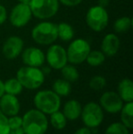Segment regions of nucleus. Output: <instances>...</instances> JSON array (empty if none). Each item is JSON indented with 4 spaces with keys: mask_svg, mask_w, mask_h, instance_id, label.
I'll use <instances>...</instances> for the list:
<instances>
[{
    "mask_svg": "<svg viewBox=\"0 0 133 134\" xmlns=\"http://www.w3.org/2000/svg\"><path fill=\"white\" fill-rule=\"evenodd\" d=\"M18 1V3H24V4H28L30 0H16Z\"/></svg>",
    "mask_w": 133,
    "mask_h": 134,
    "instance_id": "37",
    "label": "nucleus"
},
{
    "mask_svg": "<svg viewBox=\"0 0 133 134\" xmlns=\"http://www.w3.org/2000/svg\"><path fill=\"white\" fill-rule=\"evenodd\" d=\"M5 94V90H4V82L0 80V98Z\"/></svg>",
    "mask_w": 133,
    "mask_h": 134,
    "instance_id": "35",
    "label": "nucleus"
},
{
    "mask_svg": "<svg viewBox=\"0 0 133 134\" xmlns=\"http://www.w3.org/2000/svg\"><path fill=\"white\" fill-rule=\"evenodd\" d=\"M82 1L83 0H59V3L66 7H76V5H79Z\"/></svg>",
    "mask_w": 133,
    "mask_h": 134,
    "instance_id": "31",
    "label": "nucleus"
},
{
    "mask_svg": "<svg viewBox=\"0 0 133 134\" xmlns=\"http://www.w3.org/2000/svg\"><path fill=\"white\" fill-rule=\"evenodd\" d=\"M105 58L106 56L101 50H92V51L90 50L86 58V61L91 67H98L104 63Z\"/></svg>",
    "mask_w": 133,
    "mask_h": 134,
    "instance_id": "23",
    "label": "nucleus"
},
{
    "mask_svg": "<svg viewBox=\"0 0 133 134\" xmlns=\"http://www.w3.org/2000/svg\"><path fill=\"white\" fill-rule=\"evenodd\" d=\"M118 91L122 100L126 102L133 101V82L130 79H124L119 83Z\"/></svg>",
    "mask_w": 133,
    "mask_h": 134,
    "instance_id": "17",
    "label": "nucleus"
},
{
    "mask_svg": "<svg viewBox=\"0 0 133 134\" xmlns=\"http://www.w3.org/2000/svg\"><path fill=\"white\" fill-rule=\"evenodd\" d=\"M81 110L82 107L80 103L76 99H71L65 104L63 109V114L65 115L67 120H74L81 115Z\"/></svg>",
    "mask_w": 133,
    "mask_h": 134,
    "instance_id": "16",
    "label": "nucleus"
},
{
    "mask_svg": "<svg viewBox=\"0 0 133 134\" xmlns=\"http://www.w3.org/2000/svg\"><path fill=\"white\" fill-rule=\"evenodd\" d=\"M22 54V61L26 66L29 67L39 68L43 66L46 61V56L44 52L38 48L30 47L26 48L21 52Z\"/></svg>",
    "mask_w": 133,
    "mask_h": 134,
    "instance_id": "13",
    "label": "nucleus"
},
{
    "mask_svg": "<svg viewBox=\"0 0 133 134\" xmlns=\"http://www.w3.org/2000/svg\"><path fill=\"white\" fill-rule=\"evenodd\" d=\"M33 40L39 45H51L57 39V24L43 21L35 26L31 32Z\"/></svg>",
    "mask_w": 133,
    "mask_h": 134,
    "instance_id": "3",
    "label": "nucleus"
},
{
    "mask_svg": "<svg viewBox=\"0 0 133 134\" xmlns=\"http://www.w3.org/2000/svg\"><path fill=\"white\" fill-rule=\"evenodd\" d=\"M0 109L5 116L18 115L20 110V103L18 98L11 94H4L0 98Z\"/></svg>",
    "mask_w": 133,
    "mask_h": 134,
    "instance_id": "14",
    "label": "nucleus"
},
{
    "mask_svg": "<svg viewBox=\"0 0 133 134\" xmlns=\"http://www.w3.org/2000/svg\"><path fill=\"white\" fill-rule=\"evenodd\" d=\"M23 90V86L18 81V79H9L4 83V90L5 93L11 94V95L16 96L20 94Z\"/></svg>",
    "mask_w": 133,
    "mask_h": 134,
    "instance_id": "20",
    "label": "nucleus"
},
{
    "mask_svg": "<svg viewBox=\"0 0 133 134\" xmlns=\"http://www.w3.org/2000/svg\"><path fill=\"white\" fill-rule=\"evenodd\" d=\"M8 134H25L23 129L22 128H18V129H15V130H10Z\"/></svg>",
    "mask_w": 133,
    "mask_h": 134,
    "instance_id": "33",
    "label": "nucleus"
},
{
    "mask_svg": "<svg viewBox=\"0 0 133 134\" xmlns=\"http://www.w3.org/2000/svg\"><path fill=\"white\" fill-rule=\"evenodd\" d=\"M7 18V8L2 4H0V26L3 25Z\"/></svg>",
    "mask_w": 133,
    "mask_h": 134,
    "instance_id": "30",
    "label": "nucleus"
},
{
    "mask_svg": "<svg viewBox=\"0 0 133 134\" xmlns=\"http://www.w3.org/2000/svg\"><path fill=\"white\" fill-rule=\"evenodd\" d=\"M32 18L28 4L18 3L12 8L9 15V20L15 27H23L27 25Z\"/></svg>",
    "mask_w": 133,
    "mask_h": 134,
    "instance_id": "9",
    "label": "nucleus"
},
{
    "mask_svg": "<svg viewBox=\"0 0 133 134\" xmlns=\"http://www.w3.org/2000/svg\"><path fill=\"white\" fill-rule=\"evenodd\" d=\"M74 134H92L90 128L88 127H83V128H79L78 130H77L76 132Z\"/></svg>",
    "mask_w": 133,
    "mask_h": 134,
    "instance_id": "32",
    "label": "nucleus"
},
{
    "mask_svg": "<svg viewBox=\"0 0 133 134\" xmlns=\"http://www.w3.org/2000/svg\"><path fill=\"white\" fill-rule=\"evenodd\" d=\"M32 16L38 19H48L55 16L59 8V0H30L28 3Z\"/></svg>",
    "mask_w": 133,
    "mask_h": 134,
    "instance_id": "5",
    "label": "nucleus"
},
{
    "mask_svg": "<svg viewBox=\"0 0 133 134\" xmlns=\"http://www.w3.org/2000/svg\"><path fill=\"white\" fill-rule=\"evenodd\" d=\"M105 134H130L128 131V128H126L122 123H112L106 130Z\"/></svg>",
    "mask_w": 133,
    "mask_h": 134,
    "instance_id": "26",
    "label": "nucleus"
},
{
    "mask_svg": "<svg viewBox=\"0 0 133 134\" xmlns=\"http://www.w3.org/2000/svg\"><path fill=\"white\" fill-rule=\"evenodd\" d=\"M16 79L21 83L23 88L36 90L44 83L45 75L38 68L26 66L18 69L16 73Z\"/></svg>",
    "mask_w": 133,
    "mask_h": 134,
    "instance_id": "4",
    "label": "nucleus"
},
{
    "mask_svg": "<svg viewBox=\"0 0 133 134\" xmlns=\"http://www.w3.org/2000/svg\"><path fill=\"white\" fill-rule=\"evenodd\" d=\"M24 41L20 37L11 36L5 41L2 48V52L7 59H15L23 51Z\"/></svg>",
    "mask_w": 133,
    "mask_h": 134,
    "instance_id": "11",
    "label": "nucleus"
},
{
    "mask_svg": "<svg viewBox=\"0 0 133 134\" xmlns=\"http://www.w3.org/2000/svg\"><path fill=\"white\" fill-rule=\"evenodd\" d=\"M50 69H51L50 67H46V68H43L41 70H42V72L44 75H48L50 73Z\"/></svg>",
    "mask_w": 133,
    "mask_h": 134,
    "instance_id": "36",
    "label": "nucleus"
},
{
    "mask_svg": "<svg viewBox=\"0 0 133 134\" xmlns=\"http://www.w3.org/2000/svg\"><path fill=\"white\" fill-rule=\"evenodd\" d=\"M8 125H9V129L10 130H15V129H18V128L22 127V118L16 116H11L8 119Z\"/></svg>",
    "mask_w": 133,
    "mask_h": 134,
    "instance_id": "29",
    "label": "nucleus"
},
{
    "mask_svg": "<svg viewBox=\"0 0 133 134\" xmlns=\"http://www.w3.org/2000/svg\"><path fill=\"white\" fill-rule=\"evenodd\" d=\"M99 5H100V7H105L106 8V7L108 5V0H99Z\"/></svg>",
    "mask_w": 133,
    "mask_h": 134,
    "instance_id": "34",
    "label": "nucleus"
},
{
    "mask_svg": "<svg viewBox=\"0 0 133 134\" xmlns=\"http://www.w3.org/2000/svg\"><path fill=\"white\" fill-rule=\"evenodd\" d=\"M21 128L25 134H45L48 128V119L38 109H30L22 118Z\"/></svg>",
    "mask_w": 133,
    "mask_h": 134,
    "instance_id": "1",
    "label": "nucleus"
},
{
    "mask_svg": "<svg viewBox=\"0 0 133 134\" xmlns=\"http://www.w3.org/2000/svg\"><path fill=\"white\" fill-rule=\"evenodd\" d=\"M106 79L102 76H94L89 81V87L94 90H100L106 86Z\"/></svg>",
    "mask_w": 133,
    "mask_h": 134,
    "instance_id": "27",
    "label": "nucleus"
},
{
    "mask_svg": "<svg viewBox=\"0 0 133 134\" xmlns=\"http://www.w3.org/2000/svg\"><path fill=\"white\" fill-rule=\"evenodd\" d=\"M100 107L109 113H118L123 107V100L118 93L107 91L100 97Z\"/></svg>",
    "mask_w": 133,
    "mask_h": 134,
    "instance_id": "12",
    "label": "nucleus"
},
{
    "mask_svg": "<svg viewBox=\"0 0 133 134\" xmlns=\"http://www.w3.org/2000/svg\"><path fill=\"white\" fill-rule=\"evenodd\" d=\"M132 27V19L129 16H122L119 18L114 22L113 28L116 33L122 34L126 33Z\"/></svg>",
    "mask_w": 133,
    "mask_h": 134,
    "instance_id": "22",
    "label": "nucleus"
},
{
    "mask_svg": "<svg viewBox=\"0 0 133 134\" xmlns=\"http://www.w3.org/2000/svg\"><path fill=\"white\" fill-rule=\"evenodd\" d=\"M61 73L64 78V80H67L68 82H75L78 80L79 78V74L78 71L74 66L72 65H66L61 69Z\"/></svg>",
    "mask_w": 133,
    "mask_h": 134,
    "instance_id": "25",
    "label": "nucleus"
},
{
    "mask_svg": "<svg viewBox=\"0 0 133 134\" xmlns=\"http://www.w3.org/2000/svg\"><path fill=\"white\" fill-rule=\"evenodd\" d=\"M120 46V41L116 34L108 33L101 41V51L105 56L113 57L118 53Z\"/></svg>",
    "mask_w": 133,
    "mask_h": 134,
    "instance_id": "15",
    "label": "nucleus"
},
{
    "mask_svg": "<svg viewBox=\"0 0 133 134\" xmlns=\"http://www.w3.org/2000/svg\"><path fill=\"white\" fill-rule=\"evenodd\" d=\"M90 45L83 38H77L69 44L67 50V61L71 64H81L86 61L88 55L90 51Z\"/></svg>",
    "mask_w": 133,
    "mask_h": 134,
    "instance_id": "7",
    "label": "nucleus"
},
{
    "mask_svg": "<svg viewBox=\"0 0 133 134\" xmlns=\"http://www.w3.org/2000/svg\"><path fill=\"white\" fill-rule=\"evenodd\" d=\"M50 122L56 130H63L67 125V118L63 112L57 110L50 114Z\"/></svg>",
    "mask_w": 133,
    "mask_h": 134,
    "instance_id": "24",
    "label": "nucleus"
},
{
    "mask_svg": "<svg viewBox=\"0 0 133 134\" xmlns=\"http://www.w3.org/2000/svg\"><path fill=\"white\" fill-rule=\"evenodd\" d=\"M34 104L44 114H51L60 108V97L53 90H41L35 95Z\"/></svg>",
    "mask_w": 133,
    "mask_h": 134,
    "instance_id": "2",
    "label": "nucleus"
},
{
    "mask_svg": "<svg viewBox=\"0 0 133 134\" xmlns=\"http://www.w3.org/2000/svg\"><path fill=\"white\" fill-rule=\"evenodd\" d=\"M9 131L8 119L0 109V134H8Z\"/></svg>",
    "mask_w": 133,
    "mask_h": 134,
    "instance_id": "28",
    "label": "nucleus"
},
{
    "mask_svg": "<svg viewBox=\"0 0 133 134\" xmlns=\"http://www.w3.org/2000/svg\"><path fill=\"white\" fill-rule=\"evenodd\" d=\"M121 110V121L122 124L128 129L133 128V101L127 102L122 107Z\"/></svg>",
    "mask_w": 133,
    "mask_h": 134,
    "instance_id": "18",
    "label": "nucleus"
},
{
    "mask_svg": "<svg viewBox=\"0 0 133 134\" xmlns=\"http://www.w3.org/2000/svg\"><path fill=\"white\" fill-rule=\"evenodd\" d=\"M45 56L51 69H61L67 63V50L60 45H51Z\"/></svg>",
    "mask_w": 133,
    "mask_h": 134,
    "instance_id": "10",
    "label": "nucleus"
},
{
    "mask_svg": "<svg viewBox=\"0 0 133 134\" xmlns=\"http://www.w3.org/2000/svg\"><path fill=\"white\" fill-rule=\"evenodd\" d=\"M86 23L88 27L95 32L104 30L108 24V13L105 7L99 5H93L86 14Z\"/></svg>",
    "mask_w": 133,
    "mask_h": 134,
    "instance_id": "6",
    "label": "nucleus"
},
{
    "mask_svg": "<svg viewBox=\"0 0 133 134\" xmlns=\"http://www.w3.org/2000/svg\"><path fill=\"white\" fill-rule=\"evenodd\" d=\"M81 116L84 124L90 129L99 127L104 119L102 108L95 102L86 104L81 110Z\"/></svg>",
    "mask_w": 133,
    "mask_h": 134,
    "instance_id": "8",
    "label": "nucleus"
},
{
    "mask_svg": "<svg viewBox=\"0 0 133 134\" xmlns=\"http://www.w3.org/2000/svg\"><path fill=\"white\" fill-rule=\"evenodd\" d=\"M57 37L63 41H70L75 35L74 28L71 25L66 22H60L57 25Z\"/></svg>",
    "mask_w": 133,
    "mask_h": 134,
    "instance_id": "19",
    "label": "nucleus"
},
{
    "mask_svg": "<svg viewBox=\"0 0 133 134\" xmlns=\"http://www.w3.org/2000/svg\"><path fill=\"white\" fill-rule=\"evenodd\" d=\"M53 91L60 97V96H67L71 92V85L66 80H57L53 83Z\"/></svg>",
    "mask_w": 133,
    "mask_h": 134,
    "instance_id": "21",
    "label": "nucleus"
}]
</instances>
